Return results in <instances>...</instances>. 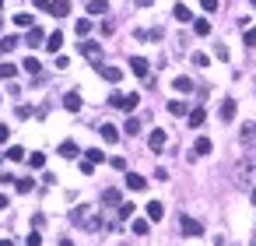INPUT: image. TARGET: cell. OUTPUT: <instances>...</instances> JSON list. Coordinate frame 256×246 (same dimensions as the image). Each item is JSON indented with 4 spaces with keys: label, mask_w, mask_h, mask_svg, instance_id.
Listing matches in <instances>:
<instances>
[{
    "label": "cell",
    "mask_w": 256,
    "mask_h": 246,
    "mask_svg": "<svg viewBox=\"0 0 256 246\" xmlns=\"http://www.w3.org/2000/svg\"><path fill=\"white\" fill-rule=\"evenodd\" d=\"M235 186H239V190L256 186V144H249L246 155L235 162Z\"/></svg>",
    "instance_id": "obj_1"
},
{
    "label": "cell",
    "mask_w": 256,
    "mask_h": 246,
    "mask_svg": "<svg viewBox=\"0 0 256 246\" xmlns=\"http://www.w3.org/2000/svg\"><path fill=\"white\" fill-rule=\"evenodd\" d=\"M70 225H78V229H102V218H95V208L92 204H78L70 211Z\"/></svg>",
    "instance_id": "obj_2"
},
{
    "label": "cell",
    "mask_w": 256,
    "mask_h": 246,
    "mask_svg": "<svg viewBox=\"0 0 256 246\" xmlns=\"http://www.w3.org/2000/svg\"><path fill=\"white\" fill-rule=\"evenodd\" d=\"M179 232L190 236V239H197V236H204V225L197 218H190V214H179Z\"/></svg>",
    "instance_id": "obj_3"
},
{
    "label": "cell",
    "mask_w": 256,
    "mask_h": 246,
    "mask_svg": "<svg viewBox=\"0 0 256 246\" xmlns=\"http://www.w3.org/2000/svg\"><path fill=\"white\" fill-rule=\"evenodd\" d=\"M81 56H84V60H92V64H102V46L92 42V39H84L81 42Z\"/></svg>",
    "instance_id": "obj_4"
},
{
    "label": "cell",
    "mask_w": 256,
    "mask_h": 246,
    "mask_svg": "<svg viewBox=\"0 0 256 246\" xmlns=\"http://www.w3.org/2000/svg\"><path fill=\"white\" fill-rule=\"evenodd\" d=\"M42 42H46V32L42 28H35V25H28V35H25V46L28 49H39Z\"/></svg>",
    "instance_id": "obj_5"
},
{
    "label": "cell",
    "mask_w": 256,
    "mask_h": 246,
    "mask_svg": "<svg viewBox=\"0 0 256 246\" xmlns=\"http://www.w3.org/2000/svg\"><path fill=\"white\" fill-rule=\"evenodd\" d=\"M165 141H169L165 130H151V134H147V148L151 151H165Z\"/></svg>",
    "instance_id": "obj_6"
},
{
    "label": "cell",
    "mask_w": 256,
    "mask_h": 246,
    "mask_svg": "<svg viewBox=\"0 0 256 246\" xmlns=\"http://www.w3.org/2000/svg\"><path fill=\"white\" fill-rule=\"evenodd\" d=\"M95 70H98V74L105 78V81H119V78H123V70H119V67H112V64H95Z\"/></svg>",
    "instance_id": "obj_7"
},
{
    "label": "cell",
    "mask_w": 256,
    "mask_h": 246,
    "mask_svg": "<svg viewBox=\"0 0 256 246\" xmlns=\"http://www.w3.org/2000/svg\"><path fill=\"white\" fill-rule=\"evenodd\" d=\"M130 70H133L137 78H147V74H151V64H147L144 56H133V60H130Z\"/></svg>",
    "instance_id": "obj_8"
},
{
    "label": "cell",
    "mask_w": 256,
    "mask_h": 246,
    "mask_svg": "<svg viewBox=\"0 0 256 246\" xmlns=\"http://www.w3.org/2000/svg\"><path fill=\"white\" fill-rule=\"evenodd\" d=\"M46 11L53 14V18H67V14H70V0H53Z\"/></svg>",
    "instance_id": "obj_9"
},
{
    "label": "cell",
    "mask_w": 256,
    "mask_h": 246,
    "mask_svg": "<svg viewBox=\"0 0 256 246\" xmlns=\"http://www.w3.org/2000/svg\"><path fill=\"white\" fill-rule=\"evenodd\" d=\"M49 53H60V46H64V32H46V42H42Z\"/></svg>",
    "instance_id": "obj_10"
},
{
    "label": "cell",
    "mask_w": 256,
    "mask_h": 246,
    "mask_svg": "<svg viewBox=\"0 0 256 246\" xmlns=\"http://www.w3.org/2000/svg\"><path fill=\"white\" fill-rule=\"evenodd\" d=\"M98 134H102L105 144H116V141H119V130H116L112 123H102V127H98Z\"/></svg>",
    "instance_id": "obj_11"
},
{
    "label": "cell",
    "mask_w": 256,
    "mask_h": 246,
    "mask_svg": "<svg viewBox=\"0 0 256 246\" xmlns=\"http://www.w3.org/2000/svg\"><path fill=\"white\" fill-rule=\"evenodd\" d=\"M81 106H84V102H81L78 92H67V95H64V109H67V113H78Z\"/></svg>",
    "instance_id": "obj_12"
},
{
    "label": "cell",
    "mask_w": 256,
    "mask_h": 246,
    "mask_svg": "<svg viewBox=\"0 0 256 246\" xmlns=\"http://www.w3.org/2000/svg\"><path fill=\"white\" fill-rule=\"evenodd\" d=\"M147 218H151V222L165 218V204H161V200H151V204H147Z\"/></svg>",
    "instance_id": "obj_13"
},
{
    "label": "cell",
    "mask_w": 256,
    "mask_h": 246,
    "mask_svg": "<svg viewBox=\"0 0 256 246\" xmlns=\"http://www.w3.org/2000/svg\"><path fill=\"white\" fill-rule=\"evenodd\" d=\"M221 120H224V123L235 120V98H224V102H221Z\"/></svg>",
    "instance_id": "obj_14"
},
{
    "label": "cell",
    "mask_w": 256,
    "mask_h": 246,
    "mask_svg": "<svg viewBox=\"0 0 256 246\" xmlns=\"http://www.w3.org/2000/svg\"><path fill=\"white\" fill-rule=\"evenodd\" d=\"M130 232L133 236H147V232H151V218H137V222L130 225Z\"/></svg>",
    "instance_id": "obj_15"
},
{
    "label": "cell",
    "mask_w": 256,
    "mask_h": 246,
    "mask_svg": "<svg viewBox=\"0 0 256 246\" xmlns=\"http://www.w3.org/2000/svg\"><path fill=\"white\" fill-rule=\"evenodd\" d=\"M127 186H130V190H137V194H141L144 186H147V180H144V176H137V172H127Z\"/></svg>",
    "instance_id": "obj_16"
},
{
    "label": "cell",
    "mask_w": 256,
    "mask_h": 246,
    "mask_svg": "<svg viewBox=\"0 0 256 246\" xmlns=\"http://www.w3.org/2000/svg\"><path fill=\"white\" fill-rule=\"evenodd\" d=\"M105 11H109L105 0H88V14H92V18H98V14H105Z\"/></svg>",
    "instance_id": "obj_17"
},
{
    "label": "cell",
    "mask_w": 256,
    "mask_h": 246,
    "mask_svg": "<svg viewBox=\"0 0 256 246\" xmlns=\"http://www.w3.org/2000/svg\"><path fill=\"white\" fill-rule=\"evenodd\" d=\"M60 155H64V158H78V155H81V148H78L74 141H64V144H60Z\"/></svg>",
    "instance_id": "obj_18"
},
{
    "label": "cell",
    "mask_w": 256,
    "mask_h": 246,
    "mask_svg": "<svg viewBox=\"0 0 256 246\" xmlns=\"http://www.w3.org/2000/svg\"><path fill=\"white\" fill-rule=\"evenodd\" d=\"M172 14H176V21H183V25H186V21H193V11H190L186 4H176V11H172Z\"/></svg>",
    "instance_id": "obj_19"
},
{
    "label": "cell",
    "mask_w": 256,
    "mask_h": 246,
    "mask_svg": "<svg viewBox=\"0 0 256 246\" xmlns=\"http://www.w3.org/2000/svg\"><path fill=\"white\" fill-rule=\"evenodd\" d=\"M18 49V35H4L0 39V53H14Z\"/></svg>",
    "instance_id": "obj_20"
},
{
    "label": "cell",
    "mask_w": 256,
    "mask_h": 246,
    "mask_svg": "<svg viewBox=\"0 0 256 246\" xmlns=\"http://www.w3.org/2000/svg\"><path fill=\"white\" fill-rule=\"evenodd\" d=\"M102 200H105V204H109V208H116L119 200H123V194H119V190H112V186H109V190L102 194Z\"/></svg>",
    "instance_id": "obj_21"
},
{
    "label": "cell",
    "mask_w": 256,
    "mask_h": 246,
    "mask_svg": "<svg viewBox=\"0 0 256 246\" xmlns=\"http://www.w3.org/2000/svg\"><path fill=\"white\" fill-rule=\"evenodd\" d=\"M210 148H214V144H210L207 137H197V144H193V155H210Z\"/></svg>",
    "instance_id": "obj_22"
},
{
    "label": "cell",
    "mask_w": 256,
    "mask_h": 246,
    "mask_svg": "<svg viewBox=\"0 0 256 246\" xmlns=\"http://www.w3.org/2000/svg\"><path fill=\"white\" fill-rule=\"evenodd\" d=\"M92 28H95V25H92V18H81L78 25H74V32H78V35H92Z\"/></svg>",
    "instance_id": "obj_23"
},
{
    "label": "cell",
    "mask_w": 256,
    "mask_h": 246,
    "mask_svg": "<svg viewBox=\"0 0 256 246\" xmlns=\"http://www.w3.org/2000/svg\"><path fill=\"white\" fill-rule=\"evenodd\" d=\"M32 180H28V176H21V180H14V190H18V194H32Z\"/></svg>",
    "instance_id": "obj_24"
},
{
    "label": "cell",
    "mask_w": 256,
    "mask_h": 246,
    "mask_svg": "<svg viewBox=\"0 0 256 246\" xmlns=\"http://www.w3.org/2000/svg\"><path fill=\"white\" fill-rule=\"evenodd\" d=\"M28 158V165H32V169H42V165H46V155H42V151H32V155H25Z\"/></svg>",
    "instance_id": "obj_25"
},
{
    "label": "cell",
    "mask_w": 256,
    "mask_h": 246,
    "mask_svg": "<svg viewBox=\"0 0 256 246\" xmlns=\"http://www.w3.org/2000/svg\"><path fill=\"white\" fill-rule=\"evenodd\" d=\"M172 88L186 95V92H193V81H190V78H176V81H172Z\"/></svg>",
    "instance_id": "obj_26"
},
{
    "label": "cell",
    "mask_w": 256,
    "mask_h": 246,
    "mask_svg": "<svg viewBox=\"0 0 256 246\" xmlns=\"http://www.w3.org/2000/svg\"><path fill=\"white\" fill-rule=\"evenodd\" d=\"M204 120H207V113H204V109H193L186 123H190V127H204Z\"/></svg>",
    "instance_id": "obj_27"
},
{
    "label": "cell",
    "mask_w": 256,
    "mask_h": 246,
    "mask_svg": "<svg viewBox=\"0 0 256 246\" xmlns=\"http://www.w3.org/2000/svg\"><path fill=\"white\" fill-rule=\"evenodd\" d=\"M193 32H197V35H210V21L207 18H197V21H193Z\"/></svg>",
    "instance_id": "obj_28"
},
{
    "label": "cell",
    "mask_w": 256,
    "mask_h": 246,
    "mask_svg": "<svg viewBox=\"0 0 256 246\" xmlns=\"http://www.w3.org/2000/svg\"><path fill=\"white\" fill-rule=\"evenodd\" d=\"M137 102H141V95L130 92V95H123V106H119V109H137Z\"/></svg>",
    "instance_id": "obj_29"
},
{
    "label": "cell",
    "mask_w": 256,
    "mask_h": 246,
    "mask_svg": "<svg viewBox=\"0 0 256 246\" xmlns=\"http://www.w3.org/2000/svg\"><path fill=\"white\" fill-rule=\"evenodd\" d=\"M169 113H172V116H186V102H179V98H172V102H169Z\"/></svg>",
    "instance_id": "obj_30"
},
{
    "label": "cell",
    "mask_w": 256,
    "mask_h": 246,
    "mask_svg": "<svg viewBox=\"0 0 256 246\" xmlns=\"http://www.w3.org/2000/svg\"><path fill=\"white\" fill-rule=\"evenodd\" d=\"M242 141H246V144L256 141V123H246V127H242Z\"/></svg>",
    "instance_id": "obj_31"
},
{
    "label": "cell",
    "mask_w": 256,
    "mask_h": 246,
    "mask_svg": "<svg viewBox=\"0 0 256 246\" xmlns=\"http://www.w3.org/2000/svg\"><path fill=\"white\" fill-rule=\"evenodd\" d=\"M21 67H25V70H28V74H39V70H42V64H39V60H35V56H28V60H25V64H21Z\"/></svg>",
    "instance_id": "obj_32"
},
{
    "label": "cell",
    "mask_w": 256,
    "mask_h": 246,
    "mask_svg": "<svg viewBox=\"0 0 256 246\" xmlns=\"http://www.w3.org/2000/svg\"><path fill=\"white\" fill-rule=\"evenodd\" d=\"M7 158H11V162H25V148H18V144L7 148Z\"/></svg>",
    "instance_id": "obj_33"
},
{
    "label": "cell",
    "mask_w": 256,
    "mask_h": 246,
    "mask_svg": "<svg viewBox=\"0 0 256 246\" xmlns=\"http://www.w3.org/2000/svg\"><path fill=\"white\" fill-rule=\"evenodd\" d=\"M123 130H127V134H130V137H133V134H141V120H137V116H130Z\"/></svg>",
    "instance_id": "obj_34"
},
{
    "label": "cell",
    "mask_w": 256,
    "mask_h": 246,
    "mask_svg": "<svg viewBox=\"0 0 256 246\" xmlns=\"http://www.w3.org/2000/svg\"><path fill=\"white\" fill-rule=\"evenodd\" d=\"M84 158H88V162H95V165H98V162H105L102 148H88V155H84Z\"/></svg>",
    "instance_id": "obj_35"
},
{
    "label": "cell",
    "mask_w": 256,
    "mask_h": 246,
    "mask_svg": "<svg viewBox=\"0 0 256 246\" xmlns=\"http://www.w3.org/2000/svg\"><path fill=\"white\" fill-rule=\"evenodd\" d=\"M14 25H18V28H28V25H32V14H14Z\"/></svg>",
    "instance_id": "obj_36"
},
{
    "label": "cell",
    "mask_w": 256,
    "mask_h": 246,
    "mask_svg": "<svg viewBox=\"0 0 256 246\" xmlns=\"http://www.w3.org/2000/svg\"><path fill=\"white\" fill-rule=\"evenodd\" d=\"M119 218H133V204H130V200H127V204L119 200Z\"/></svg>",
    "instance_id": "obj_37"
},
{
    "label": "cell",
    "mask_w": 256,
    "mask_h": 246,
    "mask_svg": "<svg viewBox=\"0 0 256 246\" xmlns=\"http://www.w3.org/2000/svg\"><path fill=\"white\" fill-rule=\"evenodd\" d=\"M200 7H204V11H207V14H214V11H218V7H221V4H218V0H200Z\"/></svg>",
    "instance_id": "obj_38"
},
{
    "label": "cell",
    "mask_w": 256,
    "mask_h": 246,
    "mask_svg": "<svg viewBox=\"0 0 256 246\" xmlns=\"http://www.w3.org/2000/svg\"><path fill=\"white\" fill-rule=\"evenodd\" d=\"M246 46H256V28H246V35H242Z\"/></svg>",
    "instance_id": "obj_39"
},
{
    "label": "cell",
    "mask_w": 256,
    "mask_h": 246,
    "mask_svg": "<svg viewBox=\"0 0 256 246\" xmlns=\"http://www.w3.org/2000/svg\"><path fill=\"white\" fill-rule=\"evenodd\" d=\"M0 78H14V64H0Z\"/></svg>",
    "instance_id": "obj_40"
},
{
    "label": "cell",
    "mask_w": 256,
    "mask_h": 246,
    "mask_svg": "<svg viewBox=\"0 0 256 246\" xmlns=\"http://www.w3.org/2000/svg\"><path fill=\"white\" fill-rule=\"evenodd\" d=\"M193 64H197V67H207L210 60H207V56H204V53H193Z\"/></svg>",
    "instance_id": "obj_41"
},
{
    "label": "cell",
    "mask_w": 256,
    "mask_h": 246,
    "mask_svg": "<svg viewBox=\"0 0 256 246\" xmlns=\"http://www.w3.org/2000/svg\"><path fill=\"white\" fill-rule=\"evenodd\" d=\"M81 172H84V176H92V172H95V162H88V158H84V162H81Z\"/></svg>",
    "instance_id": "obj_42"
},
{
    "label": "cell",
    "mask_w": 256,
    "mask_h": 246,
    "mask_svg": "<svg viewBox=\"0 0 256 246\" xmlns=\"http://www.w3.org/2000/svg\"><path fill=\"white\" fill-rule=\"evenodd\" d=\"M25 243H28V246H39V243H42V236H39V232H28V239H25Z\"/></svg>",
    "instance_id": "obj_43"
},
{
    "label": "cell",
    "mask_w": 256,
    "mask_h": 246,
    "mask_svg": "<svg viewBox=\"0 0 256 246\" xmlns=\"http://www.w3.org/2000/svg\"><path fill=\"white\" fill-rule=\"evenodd\" d=\"M7 137H11V130H7V123H0V144H7Z\"/></svg>",
    "instance_id": "obj_44"
},
{
    "label": "cell",
    "mask_w": 256,
    "mask_h": 246,
    "mask_svg": "<svg viewBox=\"0 0 256 246\" xmlns=\"http://www.w3.org/2000/svg\"><path fill=\"white\" fill-rule=\"evenodd\" d=\"M7 204H11V200H7V197H4V194H0V211H4V208H7Z\"/></svg>",
    "instance_id": "obj_45"
},
{
    "label": "cell",
    "mask_w": 256,
    "mask_h": 246,
    "mask_svg": "<svg viewBox=\"0 0 256 246\" xmlns=\"http://www.w3.org/2000/svg\"><path fill=\"white\" fill-rule=\"evenodd\" d=\"M155 4V0H137V7H151Z\"/></svg>",
    "instance_id": "obj_46"
},
{
    "label": "cell",
    "mask_w": 256,
    "mask_h": 246,
    "mask_svg": "<svg viewBox=\"0 0 256 246\" xmlns=\"http://www.w3.org/2000/svg\"><path fill=\"white\" fill-rule=\"evenodd\" d=\"M249 194H253V204H256V186H249Z\"/></svg>",
    "instance_id": "obj_47"
},
{
    "label": "cell",
    "mask_w": 256,
    "mask_h": 246,
    "mask_svg": "<svg viewBox=\"0 0 256 246\" xmlns=\"http://www.w3.org/2000/svg\"><path fill=\"white\" fill-rule=\"evenodd\" d=\"M0 7H4V0H0Z\"/></svg>",
    "instance_id": "obj_48"
},
{
    "label": "cell",
    "mask_w": 256,
    "mask_h": 246,
    "mask_svg": "<svg viewBox=\"0 0 256 246\" xmlns=\"http://www.w3.org/2000/svg\"><path fill=\"white\" fill-rule=\"evenodd\" d=\"M253 4H256V0H253Z\"/></svg>",
    "instance_id": "obj_49"
}]
</instances>
